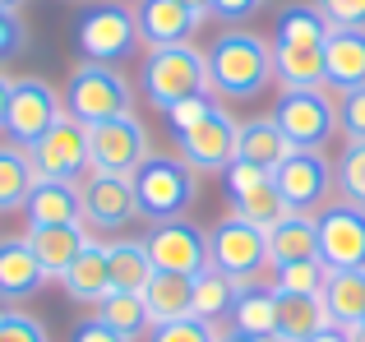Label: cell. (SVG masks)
I'll return each instance as SVG.
<instances>
[{
	"mask_svg": "<svg viewBox=\"0 0 365 342\" xmlns=\"http://www.w3.org/2000/svg\"><path fill=\"white\" fill-rule=\"evenodd\" d=\"M365 83V28H329L324 37V88L351 93Z\"/></svg>",
	"mask_w": 365,
	"mask_h": 342,
	"instance_id": "ac0fdd59",
	"label": "cell"
},
{
	"mask_svg": "<svg viewBox=\"0 0 365 342\" xmlns=\"http://www.w3.org/2000/svg\"><path fill=\"white\" fill-rule=\"evenodd\" d=\"M153 342H217V328L208 319H171V324H153Z\"/></svg>",
	"mask_w": 365,
	"mask_h": 342,
	"instance_id": "8d00e7d4",
	"label": "cell"
},
{
	"mask_svg": "<svg viewBox=\"0 0 365 342\" xmlns=\"http://www.w3.org/2000/svg\"><path fill=\"white\" fill-rule=\"evenodd\" d=\"M338 190H342L347 204L365 208V139L342 148V157H338Z\"/></svg>",
	"mask_w": 365,
	"mask_h": 342,
	"instance_id": "d590c367",
	"label": "cell"
},
{
	"mask_svg": "<svg viewBox=\"0 0 365 342\" xmlns=\"http://www.w3.org/2000/svg\"><path fill=\"white\" fill-rule=\"evenodd\" d=\"M217 107H222V102H217L213 93H208V98H190V102H180V107H171V111H167L171 135H180V130H195L199 120H208Z\"/></svg>",
	"mask_w": 365,
	"mask_h": 342,
	"instance_id": "ab89813d",
	"label": "cell"
},
{
	"mask_svg": "<svg viewBox=\"0 0 365 342\" xmlns=\"http://www.w3.org/2000/svg\"><path fill=\"white\" fill-rule=\"evenodd\" d=\"M190 287H195V296H190V315L208 319V324H217L222 315H232V301H236V291H241L222 269H213V264H208L204 273H195Z\"/></svg>",
	"mask_w": 365,
	"mask_h": 342,
	"instance_id": "f546056e",
	"label": "cell"
},
{
	"mask_svg": "<svg viewBox=\"0 0 365 342\" xmlns=\"http://www.w3.org/2000/svg\"><path fill=\"white\" fill-rule=\"evenodd\" d=\"M338 130L347 135V144L365 139V83L351 93H338Z\"/></svg>",
	"mask_w": 365,
	"mask_h": 342,
	"instance_id": "f35d334b",
	"label": "cell"
},
{
	"mask_svg": "<svg viewBox=\"0 0 365 342\" xmlns=\"http://www.w3.org/2000/svg\"><path fill=\"white\" fill-rule=\"evenodd\" d=\"M153 157L148 130L139 116H116L88 125V171H107V176H134Z\"/></svg>",
	"mask_w": 365,
	"mask_h": 342,
	"instance_id": "9c48e42d",
	"label": "cell"
},
{
	"mask_svg": "<svg viewBox=\"0 0 365 342\" xmlns=\"http://www.w3.org/2000/svg\"><path fill=\"white\" fill-rule=\"evenodd\" d=\"M217 342H277V338H250V333H217Z\"/></svg>",
	"mask_w": 365,
	"mask_h": 342,
	"instance_id": "bcb514c9",
	"label": "cell"
},
{
	"mask_svg": "<svg viewBox=\"0 0 365 342\" xmlns=\"http://www.w3.org/2000/svg\"><path fill=\"white\" fill-rule=\"evenodd\" d=\"M74 46H79L83 61L120 65L125 56L139 46V24H134V9H125L120 0L88 5L79 19H74Z\"/></svg>",
	"mask_w": 365,
	"mask_h": 342,
	"instance_id": "8992f818",
	"label": "cell"
},
{
	"mask_svg": "<svg viewBox=\"0 0 365 342\" xmlns=\"http://www.w3.org/2000/svg\"><path fill=\"white\" fill-rule=\"evenodd\" d=\"M28 227H65L83 217V199H79V180H37L33 195L24 204Z\"/></svg>",
	"mask_w": 365,
	"mask_h": 342,
	"instance_id": "44dd1931",
	"label": "cell"
},
{
	"mask_svg": "<svg viewBox=\"0 0 365 342\" xmlns=\"http://www.w3.org/2000/svg\"><path fill=\"white\" fill-rule=\"evenodd\" d=\"M65 120V98L51 88L46 79H14L9 88V116H5V135L9 144L33 148L42 135H51Z\"/></svg>",
	"mask_w": 365,
	"mask_h": 342,
	"instance_id": "30bf717a",
	"label": "cell"
},
{
	"mask_svg": "<svg viewBox=\"0 0 365 342\" xmlns=\"http://www.w3.org/2000/svg\"><path fill=\"white\" fill-rule=\"evenodd\" d=\"M42 282H46V269L33 254L28 236H5L0 241V301H24Z\"/></svg>",
	"mask_w": 365,
	"mask_h": 342,
	"instance_id": "d6986e66",
	"label": "cell"
},
{
	"mask_svg": "<svg viewBox=\"0 0 365 342\" xmlns=\"http://www.w3.org/2000/svg\"><path fill=\"white\" fill-rule=\"evenodd\" d=\"M329 324V310L319 296H277V342H310L314 333H324Z\"/></svg>",
	"mask_w": 365,
	"mask_h": 342,
	"instance_id": "4316f807",
	"label": "cell"
},
{
	"mask_svg": "<svg viewBox=\"0 0 365 342\" xmlns=\"http://www.w3.org/2000/svg\"><path fill=\"white\" fill-rule=\"evenodd\" d=\"M139 88L158 111H171V107H180V102H190V98H208L213 83H208L204 51H195L190 42L148 51V61H143V70H139Z\"/></svg>",
	"mask_w": 365,
	"mask_h": 342,
	"instance_id": "7a4b0ae2",
	"label": "cell"
},
{
	"mask_svg": "<svg viewBox=\"0 0 365 342\" xmlns=\"http://www.w3.org/2000/svg\"><path fill=\"white\" fill-rule=\"evenodd\" d=\"M232 333H250V338H273L277 333V291L273 287H241L232 301Z\"/></svg>",
	"mask_w": 365,
	"mask_h": 342,
	"instance_id": "cb8c5ba5",
	"label": "cell"
},
{
	"mask_svg": "<svg viewBox=\"0 0 365 342\" xmlns=\"http://www.w3.org/2000/svg\"><path fill=\"white\" fill-rule=\"evenodd\" d=\"M79 199H83V222L116 232L130 217H139V199H134V180L130 176H107V171H88L79 180Z\"/></svg>",
	"mask_w": 365,
	"mask_h": 342,
	"instance_id": "2e32d148",
	"label": "cell"
},
{
	"mask_svg": "<svg viewBox=\"0 0 365 342\" xmlns=\"http://www.w3.org/2000/svg\"><path fill=\"white\" fill-rule=\"evenodd\" d=\"M273 120L292 148H324L338 135V102L329 88H282L273 102Z\"/></svg>",
	"mask_w": 365,
	"mask_h": 342,
	"instance_id": "52a82bcc",
	"label": "cell"
},
{
	"mask_svg": "<svg viewBox=\"0 0 365 342\" xmlns=\"http://www.w3.org/2000/svg\"><path fill=\"white\" fill-rule=\"evenodd\" d=\"M28 245H33V254L42 259L46 278H65V269H70L74 259L83 254V245L93 241L88 232H83V222H65V227H28Z\"/></svg>",
	"mask_w": 365,
	"mask_h": 342,
	"instance_id": "7402d4cb",
	"label": "cell"
},
{
	"mask_svg": "<svg viewBox=\"0 0 365 342\" xmlns=\"http://www.w3.org/2000/svg\"><path fill=\"white\" fill-rule=\"evenodd\" d=\"M180 5H190L195 14H204V19H208V0H180Z\"/></svg>",
	"mask_w": 365,
	"mask_h": 342,
	"instance_id": "c3c4849f",
	"label": "cell"
},
{
	"mask_svg": "<svg viewBox=\"0 0 365 342\" xmlns=\"http://www.w3.org/2000/svg\"><path fill=\"white\" fill-rule=\"evenodd\" d=\"M0 342H46V324L28 310H5L0 306Z\"/></svg>",
	"mask_w": 365,
	"mask_h": 342,
	"instance_id": "74e56055",
	"label": "cell"
},
{
	"mask_svg": "<svg viewBox=\"0 0 365 342\" xmlns=\"http://www.w3.org/2000/svg\"><path fill=\"white\" fill-rule=\"evenodd\" d=\"M208 83H213L217 102H255L264 98V88L277 79L273 74V42H264L259 33L232 28L204 51Z\"/></svg>",
	"mask_w": 365,
	"mask_h": 342,
	"instance_id": "6da1fadb",
	"label": "cell"
},
{
	"mask_svg": "<svg viewBox=\"0 0 365 342\" xmlns=\"http://www.w3.org/2000/svg\"><path fill=\"white\" fill-rule=\"evenodd\" d=\"M329 28L333 24L319 14V5H287L273 24V46H324Z\"/></svg>",
	"mask_w": 365,
	"mask_h": 342,
	"instance_id": "d6a6232c",
	"label": "cell"
},
{
	"mask_svg": "<svg viewBox=\"0 0 365 342\" xmlns=\"http://www.w3.org/2000/svg\"><path fill=\"white\" fill-rule=\"evenodd\" d=\"M139 296H143V306H148L153 324H171V319L190 315V296H195V287H190V278H180V273H162L158 269Z\"/></svg>",
	"mask_w": 365,
	"mask_h": 342,
	"instance_id": "83f0119b",
	"label": "cell"
},
{
	"mask_svg": "<svg viewBox=\"0 0 365 342\" xmlns=\"http://www.w3.org/2000/svg\"><path fill=\"white\" fill-rule=\"evenodd\" d=\"M130 180H134V199H139V217H148V222L185 217L199 195V171L171 153H153Z\"/></svg>",
	"mask_w": 365,
	"mask_h": 342,
	"instance_id": "3957f363",
	"label": "cell"
},
{
	"mask_svg": "<svg viewBox=\"0 0 365 342\" xmlns=\"http://www.w3.org/2000/svg\"><path fill=\"white\" fill-rule=\"evenodd\" d=\"M93 319H102V324H107L111 333H120L125 342H134L143 328L153 324V319H148V306H143L139 291H107V296L93 306Z\"/></svg>",
	"mask_w": 365,
	"mask_h": 342,
	"instance_id": "4dcf8cb0",
	"label": "cell"
},
{
	"mask_svg": "<svg viewBox=\"0 0 365 342\" xmlns=\"http://www.w3.org/2000/svg\"><path fill=\"white\" fill-rule=\"evenodd\" d=\"M65 111L79 125H98V120H116L134 116V88L116 65H98V61H79L65 83Z\"/></svg>",
	"mask_w": 365,
	"mask_h": 342,
	"instance_id": "277c9868",
	"label": "cell"
},
{
	"mask_svg": "<svg viewBox=\"0 0 365 342\" xmlns=\"http://www.w3.org/2000/svg\"><path fill=\"white\" fill-rule=\"evenodd\" d=\"M9 88H14V79L0 74V135H5V116H9Z\"/></svg>",
	"mask_w": 365,
	"mask_h": 342,
	"instance_id": "f6af8a7d",
	"label": "cell"
},
{
	"mask_svg": "<svg viewBox=\"0 0 365 342\" xmlns=\"http://www.w3.org/2000/svg\"><path fill=\"white\" fill-rule=\"evenodd\" d=\"M208 264L222 269L236 287H259L264 269H273V259H268V232H259L255 222L227 213L208 232Z\"/></svg>",
	"mask_w": 365,
	"mask_h": 342,
	"instance_id": "5b68a950",
	"label": "cell"
},
{
	"mask_svg": "<svg viewBox=\"0 0 365 342\" xmlns=\"http://www.w3.org/2000/svg\"><path fill=\"white\" fill-rule=\"evenodd\" d=\"M61 287H65V296H70L74 306H98V301L111 291L107 245H102V241H88V245H83V254L70 264V269H65Z\"/></svg>",
	"mask_w": 365,
	"mask_h": 342,
	"instance_id": "603a6c76",
	"label": "cell"
},
{
	"mask_svg": "<svg viewBox=\"0 0 365 342\" xmlns=\"http://www.w3.org/2000/svg\"><path fill=\"white\" fill-rule=\"evenodd\" d=\"M134 24H139V42L148 51H162V46H185L204 28V14H195L180 0H139Z\"/></svg>",
	"mask_w": 365,
	"mask_h": 342,
	"instance_id": "e0dca14e",
	"label": "cell"
},
{
	"mask_svg": "<svg viewBox=\"0 0 365 342\" xmlns=\"http://www.w3.org/2000/svg\"><path fill=\"white\" fill-rule=\"evenodd\" d=\"M319 301L329 310V324L342 328V333L365 324V269H329Z\"/></svg>",
	"mask_w": 365,
	"mask_h": 342,
	"instance_id": "ffe728a7",
	"label": "cell"
},
{
	"mask_svg": "<svg viewBox=\"0 0 365 342\" xmlns=\"http://www.w3.org/2000/svg\"><path fill=\"white\" fill-rule=\"evenodd\" d=\"M107 269H111V291H143L153 269V254L143 241H107Z\"/></svg>",
	"mask_w": 365,
	"mask_h": 342,
	"instance_id": "f1b7e54d",
	"label": "cell"
},
{
	"mask_svg": "<svg viewBox=\"0 0 365 342\" xmlns=\"http://www.w3.org/2000/svg\"><path fill=\"white\" fill-rule=\"evenodd\" d=\"M287 153H292V144H287V135L277 130L273 116L241 120V135H236V157H241V162H255V167L273 171Z\"/></svg>",
	"mask_w": 365,
	"mask_h": 342,
	"instance_id": "d4e9b609",
	"label": "cell"
},
{
	"mask_svg": "<svg viewBox=\"0 0 365 342\" xmlns=\"http://www.w3.org/2000/svg\"><path fill=\"white\" fill-rule=\"evenodd\" d=\"M273 74L282 88H324V46H273Z\"/></svg>",
	"mask_w": 365,
	"mask_h": 342,
	"instance_id": "1f68e13d",
	"label": "cell"
},
{
	"mask_svg": "<svg viewBox=\"0 0 365 342\" xmlns=\"http://www.w3.org/2000/svg\"><path fill=\"white\" fill-rule=\"evenodd\" d=\"M324 269H365V208L333 199L314 213Z\"/></svg>",
	"mask_w": 365,
	"mask_h": 342,
	"instance_id": "7c38bea8",
	"label": "cell"
},
{
	"mask_svg": "<svg viewBox=\"0 0 365 342\" xmlns=\"http://www.w3.org/2000/svg\"><path fill=\"white\" fill-rule=\"evenodd\" d=\"M268 259L292 264V259H319V232H314L310 213H287L282 222L268 232Z\"/></svg>",
	"mask_w": 365,
	"mask_h": 342,
	"instance_id": "484cf974",
	"label": "cell"
},
{
	"mask_svg": "<svg viewBox=\"0 0 365 342\" xmlns=\"http://www.w3.org/2000/svg\"><path fill=\"white\" fill-rule=\"evenodd\" d=\"M222 190H227V199H232V213L245 217V222H255L259 232H273V227L292 213V208L282 204V195H277V185H273V171L255 167V162H241V157L222 171Z\"/></svg>",
	"mask_w": 365,
	"mask_h": 342,
	"instance_id": "8fae6325",
	"label": "cell"
},
{
	"mask_svg": "<svg viewBox=\"0 0 365 342\" xmlns=\"http://www.w3.org/2000/svg\"><path fill=\"white\" fill-rule=\"evenodd\" d=\"M70 342H125V338L111 333L102 319H79V324H74V333H70Z\"/></svg>",
	"mask_w": 365,
	"mask_h": 342,
	"instance_id": "ee69618b",
	"label": "cell"
},
{
	"mask_svg": "<svg viewBox=\"0 0 365 342\" xmlns=\"http://www.w3.org/2000/svg\"><path fill=\"white\" fill-rule=\"evenodd\" d=\"M310 342H347V333H342V328H324V333H314Z\"/></svg>",
	"mask_w": 365,
	"mask_h": 342,
	"instance_id": "7dc6e473",
	"label": "cell"
},
{
	"mask_svg": "<svg viewBox=\"0 0 365 342\" xmlns=\"http://www.w3.org/2000/svg\"><path fill=\"white\" fill-rule=\"evenodd\" d=\"M347 342H365V324H356V328H347Z\"/></svg>",
	"mask_w": 365,
	"mask_h": 342,
	"instance_id": "681fc988",
	"label": "cell"
},
{
	"mask_svg": "<svg viewBox=\"0 0 365 342\" xmlns=\"http://www.w3.org/2000/svg\"><path fill=\"white\" fill-rule=\"evenodd\" d=\"M28 162H33L37 180H79V176H88V125H79V120L65 111L61 125L28 148Z\"/></svg>",
	"mask_w": 365,
	"mask_h": 342,
	"instance_id": "5bb4252c",
	"label": "cell"
},
{
	"mask_svg": "<svg viewBox=\"0 0 365 342\" xmlns=\"http://www.w3.org/2000/svg\"><path fill=\"white\" fill-rule=\"evenodd\" d=\"M333 180H338V171L333 162L319 153V148H292V153L282 157V162L273 167V185L277 195H282V204L292 208V213H319L324 204H333Z\"/></svg>",
	"mask_w": 365,
	"mask_h": 342,
	"instance_id": "ba28073f",
	"label": "cell"
},
{
	"mask_svg": "<svg viewBox=\"0 0 365 342\" xmlns=\"http://www.w3.org/2000/svg\"><path fill=\"white\" fill-rule=\"evenodd\" d=\"M153 254V269L162 273H180V278H195L208 269V232H199L185 217H171V222H153L143 236Z\"/></svg>",
	"mask_w": 365,
	"mask_h": 342,
	"instance_id": "4fadbf2b",
	"label": "cell"
},
{
	"mask_svg": "<svg viewBox=\"0 0 365 342\" xmlns=\"http://www.w3.org/2000/svg\"><path fill=\"white\" fill-rule=\"evenodd\" d=\"M236 135H241V120L232 116L227 107H217L208 120H199L195 130H180L176 148L180 162L195 171H227L236 162Z\"/></svg>",
	"mask_w": 365,
	"mask_h": 342,
	"instance_id": "9a60e30c",
	"label": "cell"
},
{
	"mask_svg": "<svg viewBox=\"0 0 365 342\" xmlns=\"http://www.w3.org/2000/svg\"><path fill=\"white\" fill-rule=\"evenodd\" d=\"M264 9V0H208V14L222 19V24H245Z\"/></svg>",
	"mask_w": 365,
	"mask_h": 342,
	"instance_id": "7bdbcfd3",
	"label": "cell"
},
{
	"mask_svg": "<svg viewBox=\"0 0 365 342\" xmlns=\"http://www.w3.org/2000/svg\"><path fill=\"white\" fill-rule=\"evenodd\" d=\"M333 28H365V0H314Z\"/></svg>",
	"mask_w": 365,
	"mask_h": 342,
	"instance_id": "60d3db41",
	"label": "cell"
},
{
	"mask_svg": "<svg viewBox=\"0 0 365 342\" xmlns=\"http://www.w3.org/2000/svg\"><path fill=\"white\" fill-rule=\"evenodd\" d=\"M0 9H14V14H19V9H24V0H0Z\"/></svg>",
	"mask_w": 365,
	"mask_h": 342,
	"instance_id": "f907efd6",
	"label": "cell"
},
{
	"mask_svg": "<svg viewBox=\"0 0 365 342\" xmlns=\"http://www.w3.org/2000/svg\"><path fill=\"white\" fill-rule=\"evenodd\" d=\"M37 185V171L28 162V148L19 144H0V213H14L28 204Z\"/></svg>",
	"mask_w": 365,
	"mask_h": 342,
	"instance_id": "836d02e7",
	"label": "cell"
},
{
	"mask_svg": "<svg viewBox=\"0 0 365 342\" xmlns=\"http://www.w3.org/2000/svg\"><path fill=\"white\" fill-rule=\"evenodd\" d=\"M324 278H329L324 259H292V264H273L268 287H273L277 296H319Z\"/></svg>",
	"mask_w": 365,
	"mask_h": 342,
	"instance_id": "e575fe53",
	"label": "cell"
},
{
	"mask_svg": "<svg viewBox=\"0 0 365 342\" xmlns=\"http://www.w3.org/2000/svg\"><path fill=\"white\" fill-rule=\"evenodd\" d=\"M24 42H28L24 19H19L14 9H0V61H5V56H19V51H24Z\"/></svg>",
	"mask_w": 365,
	"mask_h": 342,
	"instance_id": "b9f144b4",
	"label": "cell"
}]
</instances>
